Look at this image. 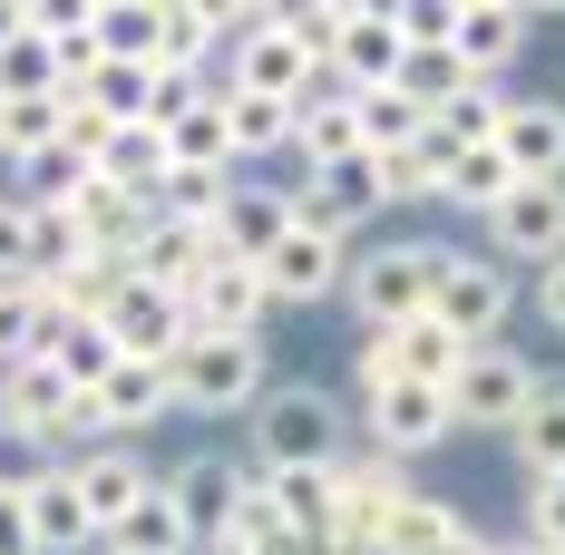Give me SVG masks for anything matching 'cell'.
Masks as SVG:
<instances>
[{"label":"cell","instance_id":"6da1fadb","mask_svg":"<svg viewBox=\"0 0 565 555\" xmlns=\"http://www.w3.org/2000/svg\"><path fill=\"white\" fill-rule=\"evenodd\" d=\"M341 448H351V419H341L332 389H312V381H274V389H264V409L244 419V468H254V478L332 468Z\"/></svg>","mask_w":565,"mask_h":555},{"label":"cell","instance_id":"7a4b0ae2","mask_svg":"<svg viewBox=\"0 0 565 555\" xmlns=\"http://www.w3.org/2000/svg\"><path fill=\"white\" fill-rule=\"evenodd\" d=\"M167 381H175V409H195V419H254L264 389H274V351L234 332H185Z\"/></svg>","mask_w":565,"mask_h":555},{"label":"cell","instance_id":"3957f363","mask_svg":"<svg viewBox=\"0 0 565 555\" xmlns=\"http://www.w3.org/2000/svg\"><path fill=\"white\" fill-rule=\"evenodd\" d=\"M439 274H449V244H419V234H399V244L351 254L341 302L361 312V332H391V322H419V312L439 302Z\"/></svg>","mask_w":565,"mask_h":555},{"label":"cell","instance_id":"277c9868","mask_svg":"<svg viewBox=\"0 0 565 555\" xmlns=\"http://www.w3.org/2000/svg\"><path fill=\"white\" fill-rule=\"evenodd\" d=\"M536 381H546V361H526L516 341H488V351L458 361L449 419H458V429H498V439H508L516 419H526V399H536Z\"/></svg>","mask_w":565,"mask_h":555},{"label":"cell","instance_id":"5b68a950","mask_svg":"<svg viewBox=\"0 0 565 555\" xmlns=\"http://www.w3.org/2000/svg\"><path fill=\"white\" fill-rule=\"evenodd\" d=\"M429 322H439L458 351H488V341H508V322H516V282H508V264H498V254H449Z\"/></svg>","mask_w":565,"mask_h":555},{"label":"cell","instance_id":"8992f818","mask_svg":"<svg viewBox=\"0 0 565 555\" xmlns=\"http://www.w3.org/2000/svg\"><path fill=\"white\" fill-rule=\"evenodd\" d=\"M361 439L381 448V458H429L439 439H458V419H449V389H419V381H371L361 389Z\"/></svg>","mask_w":565,"mask_h":555},{"label":"cell","instance_id":"52a82bcc","mask_svg":"<svg viewBox=\"0 0 565 555\" xmlns=\"http://www.w3.org/2000/svg\"><path fill=\"white\" fill-rule=\"evenodd\" d=\"M98 322H108V341L127 361H157L167 371L175 351H185V292H167V282H147V274H117L108 302H98Z\"/></svg>","mask_w":565,"mask_h":555},{"label":"cell","instance_id":"ba28073f","mask_svg":"<svg viewBox=\"0 0 565 555\" xmlns=\"http://www.w3.org/2000/svg\"><path fill=\"white\" fill-rule=\"evenodd\" d=\"M264 282H274V312H312V302H341V282H351V244H341L332 224L292 215V234L274 244Z\"/></svg>","mask_w":565,"mask_h":555},{"label":"cell","instance_id":"9c48e42d","mask_svg":"<svg viewBox=\"0 0 565 555\" xmlns=\"http://www.w3.org/2000/svg\"><path fill=\"white\" fill-rule=\"evenodd\" d=\"M157 478H167V468H157V458H147L137 439H98V448H78V458H68V488H78V506H88L98 546H108L117 526H127V506L147 498Z\"/></svg>","mask_w":565,"mask_h":555},{"label":"cell","instance_id":"30bf717a","mask_svg":"<svg viewBox=\"0 0 565 555\" xmlns=\"http://www.w3.org/2000/svg\"><path fill=\"white\" fill-rule=\"evenodd\" d=\"M458 361H468V351H458V341L439 332L429 312H419V322H391V332H361V341H351V371H361V389H371V381L449 389V381H458Z\"/></svg>","mask_w":565,"mask_h":555},{"label":"cell","instance_id":"8fae6325","mask_svg":"<svg viewBox=\"0 0 565 555\" xmlns=\"http://www.w3.org/2000/svg\"><path fill=\"white\" fill-rule=\"evenodd\" d=\"M274 322V282L234 254H205V274L185 282V332H234V341H264Z\"/></svg>","mask_w":565,"mask_h":555},{"label":"cell","instance_id":"7c38bea8","mask_svg":"<svg viewBox=\"0 0 565 555\" xmlns=\"http://www.w3.org/2000/svg\"><path fill=\"white\" fill-rule=\"evenodd\" d=\"M225 88H254V98H312V58L292 50V30H282V10H264L244 40H225V68H215Z\"/></svg>","mask_w":565,"mask_h":555},{"label":"cell","instance_id":"4fadbf2b","mask_svg":"<svg viewBox=\"0 0 565 555\" xmlns=\"http://www.w3.org/2000/svg\"><path fill=\"white\" fill-rule=\"evenodd\" d=\"M88 419H98V439H147L157 419H175V381L157 361H127L117 351V371L88 389Z\"/></svg>","mask_w":565,"mask_h":555},{"label":"cell","instance_id":"5bb4252c","mask_svg":"<svg viewBox=\"0 0 565 555\" xmlns=\"http://www.w3.org/2000/svg\"><path fill=\"white\" fill-rule=\"evenodd\" d=\"M292 215L332 224L341 244H351L361 224L391 215V195H381V157H332V167H312V185H302V205H292Z\"/></svg>","mask_w":565,"mask_h":555},{"label":"cell","instance_id":"9a60e30c","mask_svg":"<svg viewBox=\"0 0 565 555\" xmlns=\"http://www.w3.org/2000/svg\"><path fill=\"white\" fill-rule=\"evenodd\" d=\"M488 244H498V264H565V185H516L508 205L488 215Z\"/></svg>","mask_w":565,"mask_h":555},{"label":"cell","instance_id":"2e32d148","mask_svg":"<svg viewBox=\"0 0 565 555\" xmlns=\"http://www.w3.org/2000/svg\"><path fill=\"white\" fill-rule=\"evenodd\" d=\"M498 157L516 167V185H565V98H516L508 88Z\"/></svg>","mask_w":565,"mask_h":555},{"label":"cell","instance_id":"e0dca14e","mask_svg":"<svg viewBox=\"0 0 565 555\" xmlns=\"http://www.w3.org/2000/svg\"><path fill=\"white\" fill-rule=\"evenodd\" d=\"M526 40H536V20L516 10V0H458V68L468 78H508L516 58H526Z\"/></svg>","mask_w":565,"mask_h":555},{"label":"cell","instance_id":"ac0fdd59","mask_svg":"<svg viewBox=\"0 0 565 555\" xmlns=\"http://www.w3.org/2000/svg\"><path fill=\"white\" fill-rule=\"evenodd\" d=\"M381 546H391V555H488V536L468 526V506L409 488V498L391 506V526H381Z\"/></svg>","mask_w":565,"mask_h":555},{"label":"cell","instance_id":"d6986e66","mask_svg":"<svg viewBox=\"0 0 565 555\" xmlns=\"http://www.w3.org/2000/svg\"><path fill=\"white\" fill-rule=\"evenodd\" d=\"M292 234V195H274V185H244L234 175V195H225V215H215V254H234V264H274V244Z\"/></svg>","mask_w":565,"mask_h":555},{"label":"cell","instance_id":"ffe728a7","mask_svg":"<svg viewBox=\"0 0 565 555\" xmlns=\"http://www.w3.org/2000/svg\"><path fill=\"white\" fill-rule=\"evenodd\" d=\"M332 68L351 78V88H391V78H399V20H391V0H351V10H341Z\"/></svg>","mask_w":565,"mask_h":555},{"label":"cell","instance_id":"44dd1931","mask_svg":"<svg viewBox=\"0 0 565 555\" xmlns=\"http://www.w3.org/2000/svg\"><path fill=\"white\" fill-rule=\"evenodd\" d=\"M175 506H185V526H195V555L225 546V516H234V488H244V458H175L167 468Z\"/></svg>","mask_w":565,"mask_h":555},{"label":"cell","instance_id":"7402d4cb","mask_svg":"<svg viewBox=\"0 0 565 555\" xmlns=\"http://www.w3.org/2000/svg\"><path fill=\"white\" fill-rule=\"evenodd\" d=\"M175 175L167 157V127H108V147H98V185H117V195H137V205H157V185Z\"/></svg>","mask_w":565,"mask_h":555},{"label":"cell","instance_id":"603a6c76","mask_svg":"<svg viewBox=\"0 0 565 555\" xmlns=\"http://www.w3.org/2000/svg\"><path fill=\"white\" fill-rule=\"evenodd\" d=\"M20 498H30L40 555H98V526H88V506H78V488H68V458H58V468H40Z\"/></svg>","mask_w":565,"mask_h":555},{"label":"cell","instance_id":"cb8c5ba5","mask_svg":"<svg viewBox=\"0 0 565 555\" xmlns=\"http://www.w3.org/2000/svg\"><path fill=\"white\" fill-rule=\"evenodd\" d=\"M205 254H215V234L147 215V224H137V244H127V274H147V282H167V292H185V282L205 274Z\"/></svg>","mask_w":565,"mask_h":555},{"label":"cell","instance_id":"d4e9b609","mask_svg":"<svg viewBox=\"0 0 565 555\" xmlns=\"http://www.w3.org/2000/svg\"><path fill=\"white\" fill-rule=\"evenodd\" d=\"M508 448H516V468H526V488L536 478H565V371L536 381V399H526V419L508 429Z\"/></svg>","mask_w":565,"mask_h":555},{"label":"cell","instance_id":"484cf974","mask_svg":"<svg viewBox=\"0 0 565 555\" xmlns=\"http://www.w3.org/2000/svg\"><path fill=\"white\" fill-rule=\"evenodd\" d=\"M167 0H98V68H157Z\"/></svg>","mask_w":565,"mask_h":555},{"label":"cell","instance_id":"4316f807","mask_svg":"<svg viewBox=\"0 0 565 555\" xmlns=\"http://www.w3.org/2000/svg\"><path fill=\"white\" fill-rule=\"evenodd\" d=\"M20 175V185H10V195H20V205H30V215H78V195H88V185H98V167H88V157H78V147H68V137H58V147H40V157H30V167H10Z\"/></svg>","mask_w":565,"mask_h":555},{"label":"cell","instance_id":"83f0119b","mask_svg":"<svg viewBox=\"0 0 565 555\" xmlns=\"http://www.w3.org/2000/svg\"><path fill=\"white\" fill-rule=\"evenodd\" d=\"M215 108H225L234 167H244V157H292V98H254V88H225V78H215Z\"/></svg>","mask_w":565,"mask_h":555},{"label":"cell","instance_id":"f1b7e54d","mask_svg":"<svg viewBox=\"0 0 565 555\" xmlns=\"http://www.w3.org/2000/svg\"><path fill=\"white\" fill-rule=\"evenodd\" d=\"M508 195H516V167L498 157V147H458L449 175H439V205H449V215H468V224H488Z\"/></svg>","mask_w":565,"mask_h":555},{"label":"cell","instance_id":"f546056e","mask_svg":"<svg viewBox=\"0 0 565 555\" xmlns=\"http://www.w3.org/2000/svg\"><path fill=\"white\" fill-rule=\"evenodd\" d=\"M108 546H137V555H195V526H185V506H175L167 478H157L147 498L127 506V526H117Z\"/></svg>","mask_w":565,"mask_h":555},{"label":"cell","instance_id":"4dcf8cb0","mask_svg":"<svg viewBox=\"0 0 565 555\" xmlns=\"http://www.w3.org/2000/svg\"><path fill=\"white\" fill-rule=\"evenodd\" d=\"M429 127H439L449 147H498V127H508V88H498V78H468L458 98L429 108Z\"/></svg>","mask_w":565,"mask_h":555},{"label":"cell","instance_id":"1f68e13d","mask_svg":"<svg viewBox=\"0 0 565 555\" xmlns=\"http://www.w3.org/2000/svg\"><path fill=\"white\" fill-rule=\"evenodd\" d=\"M449 137H439V127H429V137H419V147H391V157H381V195H391V205H439V175H449Z\"/></svg>","mask_w":565,"mask_h":555},{"label":"cell","instance_id":"d6a6232c","mask_svg":"<svg viewBox=\"0 0 565 555\" xmlns=\"http://www.w3.org/2000/svg\"><path fill=\"white\" fill-rule=\"evenodd\" d=\"M225 195H234V175H225V167H175L167 185H157V205H147V215H167V224H195V234H215Z\"/></svg>","mask_w":565,"mask_h":555},{"label":"cell","instance_id":"836d02e7","mask_svg":"<svg viewBox=\"0 0 565 555\" xmlns=\"http://www.w3.org/2000/svg\"><path fill=\"white\" fill-rule=\"evenodd\" d=\"M361 98V147L371 157H391V147H419L429 137V108L409 98V88H351Z\"/></svg>","mask_w":565,"mask_h":555},{"label":"cell","instance_id":"e575fe53","mask_svg":"<svg viewBox=\"0 0 565 555\" xmlns=\"http://www.w3.org/2000/svg\"><path fill=\"white\" fill-rule=\"evenodd\" d=\"M274 498H282V516L302 526V546H332V526H341L332 468H282V478H274Z\"/></svg>","mask_w":565,"mask_h":555},{"label":"cell","instance_id":"d590c367","mask_svg":"<svg viewBox=\"0 0 565 555\" xmlns=\"http://www.w3.org/2000/svg\"><path fill=\"white\" fill-rule=\"evenodd\" d=\"M68 98H0V167H30L40 147H58Z\"/></svg>","mask_w":565,"mask_h":555},{"label":"cell","instance_id":"8d00e7d4","mask_svg":"<svg viewBox=\"0 0 565 555\" xmlns=\"http://www.w3.org/2000/svg\"><path fill=\"white\" fill-rule=\"evenodd\" d=\"M167 157H175V167H225V175H234V137H225V108H215V88H205V98H195V108L167 127Z\"/></svg>","mask_w":565,"mask_h":555},{"label":"cell","instance_id":"74e56055","mask_svg":"<svg viewBox=\"0 0 565 555\" xmlns=\"http://www.w3.org/2000/svg\"><path fill=\"white\" fill-rule=\"evenodd\" d=\"M58 371H68V381L78 389H98L117 371V341H108V322H98V312H78V322H68V332H58V351H50Z\"/></svg>","mask_w":565,"mask_h":555},{"label":"cell","instance_id":"f35d334b","mask_svg":"<svg viewBox=\"0 0 565 555\" xmlns=\"http://www.w3.org/2000/svg\"><path fill=\"white\" fill-rule=\"evenodd\" d=\"M391 88H409L419 108H439V98L468 88V68H458V50H399V78H391Z\"/></svg>","mask_w":565,"mask_h":555},{"label":"cell","instance_id":"ab89813d","mask_svg":"<svg viewBox=\"0 0 565 555\" xmlns=\"http://www.w3.org/2000/svg\"><path fill=\"white\" fill-rule=\"evenodd\" d=\"M399 20V50H449L458 40V0H391Z\"/></svg>","mask_w":565,"mask_h":555},{"label":"cell","instance_id":"60d3db41","mask_svg":"<svg viewBox=\"0 0 565 555\" xmlns=\"http://www.w3.org/2000/svg\"><path fill=\"white\" fill-rule=\"evenodd\" d=\"M526 546L565 555V478H536L526 488Z\"/></svg>","mask_w":565,"mask_h":555},{"label":"cell","instance_id":"b9f144b4","mask_svg":"<svg viewBox=\"0 0 565 555\" xmlns=\"http://www.w3.org/2000/svg\"><path fill=\"white\" fill-rule=\"evenodd\" d=\"M0 282H30V205L0 195Z\"/></svg>","mask_w":565,"mask_h":555},{"label":"cell","instance_id":"7bdbcfd3","mask_svg":"<svg viewBox=\"0 0 565 555\" xmlns=\"http://www.w3.org/2000/svg\"><path fill=\"white\" fill-rule=\"evenodd\" d=\"M0 555H40V526H30V498L0 488Z\"/></svg>","mask_w":565,"mask_h":555},{"label":"cell","instance_id":"ee69618b","mask_svg":"<svg viewBox=\"0 0 565 555\" xmlns=\"http://www.w3.org/2000/svg\"><path fill=\"white\" fill-rule=\"evenodd\" d=\"M536 312H546V332H565V264L536 274Z\"/></svg>","mask_w":565,"mask_h":555},{"label":"cell","instance_id":"f6af8a7d","mask_svg":"<svg viewBox=\"0 0 565 555\" xmlns=\"http://www.w3.org/2000/svg\"><path fill=\"white\" fill-rule=\"evenodd\" d=\"M10 40H20V10H10V0H0V50H10Z\"/></svg>","mask_w":565,"mask_h":555},{"label":"cell","instance_id":"bcb514c9","mask_svg":"<svg viewBox=\"0 0 565 555\" xmlns=\"http://www.w3.org/2000/svg\"><path fill=\"white\" fill-rule=\"evenodd\" d=\"M488 555H546V546H488Z\"/></svg>","mask_w":565,"mask_h":555},{"label":"cell","instance_id":"7dc6e473","mask_svg":"<svg viewBox=\"0 0 565 555\" xmlns=\"http://www.w3.org/2000/svg\"><path fill=\"white\" fill-rule=\"evenodd\" d=\"M205 555H244V546H205Z\"/></svg>","mask_w":565,"mask_h":555},{"label":"cell","instance_id":"c3c4849f","mask_svg":"<svg viewBox=\"0 0 565 555\" xmlns=\"http://www.w3.org/2000/svg\"><path fill=\"white\" fill-rule=\"evenodd\" d=\"M98 555H137V546H98Z\"/></svg>","mask_w":565,"mask_h":555}]
</instances>
